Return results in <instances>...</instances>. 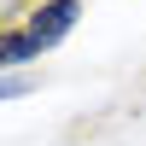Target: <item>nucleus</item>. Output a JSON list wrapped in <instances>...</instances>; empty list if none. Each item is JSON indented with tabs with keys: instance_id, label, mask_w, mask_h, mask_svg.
Listing matches in <instances>:
<instances>
[{
	"instance_id": "1",
	"label": "nucleus",
	"mask_w": 146,
	"mask_h": 146,
	"mask_svg": "<svg viewBox=\"0 0 146 146\" xmlns=\"http://www.w3.org/2000/svg\"><path fill=\"white\" fill-rule=\"evenodd\" d=\"M76 18H82V0H41V6L29 12V23H23V29H29L35 47L47 53V47H58L70 29H76Z\"/></svg>"
},
{
	"instance_id": "2",
	"label": "nucleus",
	"mask_w": 146,
	"mask_h": 146,
	"mask_svg": "<svg viewBox=\"0 0 146 146\" xmlns=\"http://www.w3.org/2000/svg\"><path fill=\"white\" fill-rule=\"evenodd\" d=\"M0 53H6L0 64L18 70V64H35V58H41V47H35V35H29V29H6V47H0Z\"/></svg>"
}]
</instances>
